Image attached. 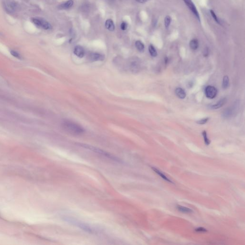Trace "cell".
Returning <instances> with one entry per match:
<instances>
[{
    "instance_id": "6da1fadb",
    "label": "cell",
    "mask_w": 245,
    "mask_h": 245,
    "mask_svg": "<svg viewBox=\"0 0 245 245\" xmlns=\"http://www.w3.org/2000/svg\"><path fill=\"white\" fill-rule=\"evenodd\" d=\"M61 127L64 131L71 135H79L84 132V128L82 126L69 120H64L62 121Z\"/></svg>"
},
{
    "instance_id": "7a4b0ae2",
    "label": "cell",
    "mask_w": 245,
    "mask_h": 245,
    "mask_svg": "<svg viewBox=\"0 0 245 245\" xmlns=\"http://www.w3.org/2000/svg\"><path fill=\"white\" fill-rule=\"evenodd\" d=\"M77 144L79 146V147H82V148H86V149L91 150V151L96 153H97V154H100L101 156L107 157V158L110 159V160H113L117 161V162H121V160H120L119 158L116 157L114 156V155H112V154H110L109 153L105 151L104 150L100 149L99 148L94 147V146L90 145L83 144V143H77Z\"/></svg>"
},
{
    "instance_id": "3957f363",
    "label": "cell",
    "mask_w": 245,
    "mask_h": 245,
    "mask_svg": "<svg viewBox=\"0 0 245 245\" xmlns=\"http://www.w3.org/2000/svg\"><path fill=\"white\" fill-rule=\"evenodd\" d=\"M64 219L65 221L71 223L72 225L78 226L79 228H81L83 230L86 231L87 232L91 233L95 232V230L91 226L84 223L79 222L78 220H76L74 218H64Z\"/></svg>"
},
{
    "instance_id": "277c9868",
    "label": "cell",
    "mask_w": 245,
    "mask_h": 245,
    "mask_svg": "<svg viewBox=\"0 0 245 245\" xmlns=\"http://www.w3.org/2000/svg\"><path fill=\"white\" fill-rule=\"evenodd\" d=\"M31 21L36 27L41 29L48 30L52 28L50 24L41 17H33L31 18Z\"/></svg>"
},
{
    "instance_id": "5b68a950",
    "label": "cell",
    "mask_w": 245,
    "mask_h": 245,
    "mask_svg": "<svg viewBox=\"0 0 245 245\" xmlns=\"http://www.w3.org/2000/svg\"><path fill=\"white\" fill-rule=\"evenodd\" d=\"M128 66L131 72L137 73L140 70V60L137 57H132L128 60Z\"/></svg>"
},
{
    "instance_id": "8992f818",
    "label": "cell",
    "mask_w": 245,
    "mask_h": 245,
    "mask_svg": "<svg viewBox=\"0 0 245 245\" xmlns=\"http://www.w3.org/2000/svg\"><path fill=\"white\" fill-rule=\"evenodd\" d=\"M4 8L8 12H15L17 8V4L13 0H7L4 4Z\"/></svg>"
},
{
    "instance_id": "52a82bcc",
    "label": "cell",
    "mask_w": 245,
    "mask_h": 245,
    "mask_svg": "<svg viewBox=\"0 0 245 245\" xmlns=\"http://www.w3.org/2000/svg\"><path fill=\"white\" fill-rule=\"evenodd\" d=\"M183 1H184V3L186 4V5L188 6V7L189 8V9L192 11V12L194 13V15H195V16L196 17L197 19L200 21V17L199 13L196 7L195 6L192 1V0H183Z\"/></svg>"
},
{
    "instance_id": "ba28073f",
    "label": "cell",
    "mask_w": 245,
    "mask_h": 245,
    "mask_svg": "<svg viewBox=\"0 0 245 245\" xmlns=\"http://www.w3.org/2000/svg\"><path fill=\"white\" fill-rule=\"evenodd\" d=\"M218 94V90L213 86H208L205 89V94L208 98L213 99Z\"/></svg>"
},
{
    "instance_id": "9c48e42d",
    "label": "cell",
    "mask_w": 245,
    "mask_h": 245,
    "mask_svg": "<svg viewBox=\"0 0 245 245\" xmlns=\"http://www.w3.org/2000/svg\"><path fill=\"white\" fill-rule=\"evenodd\" d=\"M88 58L91 61H102L105 59V56L100 53L92 52L88 55Z\"/></svg>"
},
{
    "instance_id": "30bf717a",
    "label": "cell",
    "mask_w": 245,
    "mask_h": 245,
    "mask_svg": "<svg viewBox=\"0 0 245 245\" xmlns=\"http://www.w3.org/2000/svg\"><path fill=\"white\" fill-rule=\"evenodd\" d=\"M74 54L79 58H82L85 55V50L83 47L78 45L75 47Z\"/></svg>"
},
{
    "instance_id": "8fae6325",
    "label": "cell",
    "mask_w": 245,
    "mask_h": 245,
    "mask_svg": "<svg viewBox=\"0 0 245 245\" xmlns=\"http://www.w3.org/2000/svg\"><path fill=\"white\" fill-rule=\"evenodd\" d=\"M73 5H74V1L72 0H69L62 4H60L58 8L61 10H65V9H68L71 8Z\"/></svg>"
},
{
    "instance_id": "7c38bea8",
    "label": "cell",
    "mask_w": 245,
    "mask_h": 245,
    "mask_svg": "<svg viewBox=\"0 0 245 245\" xmlns=\"http://www.w3.org/2000/svg\"><path fill=\"white\" fill-rule=\"evenodd\" d=\"M105 26L106 28L110 31H114L115 29V25L112 19H109L106 21L105 23Z\"/></svg>"
},
{
    "instance_id": "4fadbf2b",
    "label": "cell",
    "mask_w": 245,
    "mask_h": 245,
    "mask_svg": "<svg viewBox=\"0 0 245 245\" xmlns=\"http://www.w3.org/2000/svg\"><path fill=\"white\" fill-rule=\"evenodd\" d=\"M226 102V98L222 99L220 101H219L217 103H215V105H212L211 108L213 109H217L218 108H221L222 107L223 105H225Z\"/></svg>"
},
{
    "instance_id": "5bb4252c",
    "label": "cell",
    "mask_w": 245,
    "mask_h": 245,
    "mask_svg": "<svg viewBox=\"0 0 245 245\" xmlns=\"http://www.w3.org/2000/svg\"><path fill=\"white\" fill-rule=\"evenodd\" d=\"M175 94L180 99L185 98L186 96L185 91L181 88H177L175 90Z\"/></svg>"
},
{
    "instance_id": "9a60e30c",
    "label": "cell",
    "mask_w": 245,
    "mask_h": 245,
    "mask_svg": "<svg viewBox=\"0 0 245 245\" xmlns=\"http://www.w3.org/2000/svg\"><path fill=\"white\" fill-rule=\"evenodd\" d=\"M152 169L154 171V172L157 173V174H158L159 175H160V176L161 177V178L162 179H164V180H166V181H168L169 183H173V182L172 181V180H170L169 179L167 178V177L163 173H162V172H161L160 171H159V169H157L155 168H154V167H151Z\"/></svg>"
},
{
    "instance_id": "2e32d148",
    "label": "cell",
    "mask_w": 245,
    "mask_h": 245,
    "mask_svg": "<svg viewBox=\"0 0 245 245\" xmlns=\"http://www.w3.org/2000/svg\"><path fill=\"white\" fill-rule=\"evenodd\" d=\"M190 47L192 50H196L199 47V42L196 39H193L190 42Z\"/></svg>"
},
{
    "instance_id": "e0dca14e",
    "label": "cell",
    "mask_w": 245,
    "mask_h": 245,
    "mask_svg": "<svg viewBox=\"0 0 245 245\" xmlns=\"http://www.w3.org/2000/svg\"><path fill=\"white\" fill-rule=\"evenodd\" d=\"M177 208L180 212H181L182 213H186V214H190L192 212V209L189 208H187L183 206H177Z\"/></svg>"
},
{
    "instance_id": "ac0fdd59",
    "label": "cell",
    "mask_w": 245,
    "mask_h": 245,
    "mask_svg": "<svg viewBox=\"0 0 245 245\" xmlns=\"http://www.w3.org/2000/svg\"><path fill=\"white\" fill-rule=\"evenodd\" d=\"M136 48H137L139 51L143 52L144 50L145 46L144 44L141 41L137 40L135 43Z\"/></svg>"
},
{
    "instance_id": "d6986e66",
    "label": "cell",
    "mask_w": 245,
    "mask_h": 245,
    "mask_svg": "<svg viewBox=\"0 0 245 245\" xmlns=\"http://www.w3.org/2000/svg\"><path fill=\"white\" fill-rule=\"evenodd\" d=\"M148 50H149V53H150L152 56L155 57V56H157V52L156 50L155 49L154 46L152 45H149V47H148Z\"/></svg>"
},
{
    "instance_id": "ffe728a7",
    "label": "cell",
    "mask_w": 245,
    "mask_h": 245,
    "mask_svg": "<svg viewBox=\"0 0 245 245\" xmlns=\"http://www.w3.org/2000/svg\"><path fill=\"white\" fill-rule=\"evenodd\" d=\"M229 78L227 76H225L223 78V81L222 87L223 89H226L227 88L229 85Z\"/></svg>"
},
{
    "instance_id": "44dd1931",
    "label": "cell",
    "mask_w": 245,
    "mask_h": 245,
    "mask_svg": "<svg viewBox=\"0 0 245 245\" xmlns=\"http://www.w3.org/2000/svg\"><path fill=\"white\" fill-rule=\"evenodd\" d=\"M233 114V111L231 109V108H227L225 110V111L223 112V117H229Z\"/></svg>"
},
{
    "instance_id": "7402d4cb",
    "label": "cell",
    "mask_w": 245,
    "mask_h": 245,
    "mask_svg": "<svg viewBox=\"0 0 245 245\" xmlns=\"http://www.w3.org/2000/svg\"><path fill=\"white\" fill-rule=\"evenodd\" d=\"M172 22V18L169 16H166L164 19V25L166 28H168L169 27Z\"/></svg>"
},
{
    "instance_id": "603a6c76",
    "label": "cell",
    "mask_w": 245,
    "mask_h": 245,
    "mask_svg": "<svg viewBox=\"0 0 245 245\" xmlns=\"http://www.w3.org/2000/svg\"><path fill=\"white\" fill-rule=\"evenodd\" d=\"M203 138H204V143L206 145H209L210 144V140L208 139L207 135L206 132V131L203 132Z\"/></svg>"
},
{
    "instance_id": "cb8c5ba5",
    "label": "cell",
    "mask_w": 245,
    "mask_h": 245,
    "mask_svg": "<svg viewBox=\"0 0 245 245\" xmlns=\"http://www.w3.org/2000/svg\"><path fill=\"white\" fill-rule=\"evenodd\" d=\"M210 13L211 14L212 16L214 18V19L215 21V22L218 23V24H220L221 23H220V20L218 18V16H216L215 12L213 11V10H211Z\"/></svg>"
},
{
    "instance_id": "d4e9b609",
    "label": "cell",
    "mask_w": 245,
    "mask_h": 245,
    "mask_svg": "<svg viewBox=\"0 0 245 245\" xmlns=\"http://www.w3.org/2000/svg\"><path fill=\"white\" fill-rule=\"evenodd\" d=\"M209 118H206L204 119H201V120H199L197 122V124H200V125H203L206 123L209 120Z\"/></svg>"
},
{
    "instance_id": "484cf974",
    "label": "cell",
    "mask_w": 245,
    "mask_h": 245,
    "mask_svg": "<svg viewBox=\"0 0 245 245\" xmlns=\"http://www.w3.org/2000/svg\"><path fill=\"white\" fill-rule=\"evenodd\" d=\"M128 26V24L127 23H126L125 22H122V23H121V25H120V27H121V29L122 30H123V31H125V30L127 29Z\"/></svg>"
},
{
    "instance_id": "4316f807",
    "label": "cell",
    "mask_w": 245,
    "mask_h": 245,
    "mask_svg": "<svg viewBox=\"0 0 245 245\" xmlns=\"http://www.w3.org/2000/svg\"><path fill=\"white\" fill-rule=\"evenodd\" d=\"M11 54L13 56H15L16 58H18V59H21V56L20 55V54L17 52L15 50H11Z\"/></svg>"
},
{
    "instance_id": "83f0119b",
    "label": "cell",
    "mask_w": 245,
    "mask_h": 245,
    "mask_svg": "<svg viewBox=\"0 0 245 245\" xmlns=\"http://www.w3.org/2000/svg\"><path fill=\"white\" fill-rule=\"evenodd\" d=\"M195 231L197 232H206L207 231L206 229L203 227H198L196 228V229H195Z\"/></svg>"
},
{
    "instance_id": "f1b7e54d",
    "label": "cell",
    "mask_w": 245,
    "mask_h": 245,
    "mask_svg": "<svg viewBox=\"0 0 245 245\" xmlns=\"http://www.w3.org/2000/svg\"><path fill=\"white\" fill-rule=\"evenodd\" d=\"M136 1H137L138 3H140V4H144L146 3L148 0H135Z\"/></svg>"
},
{
    "instance_id": "f546056e",
    "label": "cell",
    "mask_w": 245,
    "mask_h": 245,
    "mask_svg": "<svg viewBox=\"0 0 245 245\" xmlns=\"http://www.w3.org/2000/svg\"><path fill=\"white\" fill-rule=\"evenodd\" d=\"M208 50L207 48H206V50H204V53H203V54H204V56H207V55H208Z\"/></svg>"
}]
</instances>
